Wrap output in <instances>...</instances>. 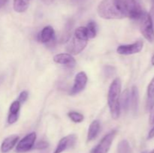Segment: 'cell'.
I'll return each instance as SVG.
<instances>
[{"instance_id":"cell-5","label":"cell","mask_w":154,"mask_h":153,"mask_svg":"<svg viewBox=\"0 0 154 153\" xmlns=\"http://www.w3.org/2000/svg\"><path fill=\"white\" fill-rule=\"evenodd\" d=\"M140 29L143 36L148 41H154V28L153 22L150 14L144 11L140 17Z\"/></svg>"},{"instance_id":"cell-19","label":"cell","mask_w":154,"mask_h":153,"mask_svg":"<svg viewBox=\"0 0 154 153\" xmlns=\"http://www.w3.org/2000/svg\"><path fill=\"white\" fill-rule=\"evenodd\" d=\"M147 106L149 110L154 104V76L147 87Z\"/></svg>"},{"instance_id":"cell-27","label":"cell","mask_w":154,"mask_h":153,"mask_svg":"<svg viewBox=\"0 0 154 153\" xmlns=\"http://www.w3.org/2000/svg\"><path fill=\"white\" fill-rule=\"evenodd\" d=\"M3 80H4V77H3V76H0V85H1L2 82H3Z\"/></svg>"},{"instance_id":"cell-12","label":"cell","mask_w":154,"mask_h":153,"mask_svg":"<svg viewBox=\"0 0 154 153\" xmlns=\"http://www.w3.org/2000/svg\"><path fill=\"white\" fill-rule=\"evenodd\" d=\"M21 104L17 100L14 101L11 104L10 109H9V114L8 117V124H11L16 122L19 117L20 109Z\"/></svg>"},{"instance_id":"cell-17","label":"cell","mask_w":154,"mask_h":153,"mask_svg":"<svg viewBox=\"0 0 154 153\" xmlns=\"http://www.w3.org/2000/svg\"><path fill=\"white\" fill-rule=\"evenodd\" d=\"M31 0H14L13 8L14 10L18 13H23L26 11L29 5Z\"/></svg>"},{"instance_id":"cell-4","label":"cell","mask_w":154,"mask_h":153,"mask_svg":"<svg viewBox=\"0 0 154 153\" xmlns=\"http://www.w3.org/2000/svg\"><path fill=\"white\" fill-rule=\"evenodd\" d=\"M97 11L99 16L104 19H122L116 8L114 0H102L98 5Z\"/></svg>"},{"instance_id":"cell-8","label":"cell","mask_w":154,"mask_h":153,"mask_svg":"<svg viewBox=\"0 0 154 153\" xmlns=\"http://www.w3.org/2000/svg\"><path fill=\"white\" fill-rule=\"evenodd\" d=\"M144 43L142 40H138L131 44L120 45L117 47V52L120 55H132L141 52Z\"/></svg>"},{"instance_id":"cell-18","label":"cell","mask_w":154,"mask_h":153,"mask_svg":"<svg viewBox=\"0 0 154 153\" xmlns=\"http://www.w3.org/2000/svg\"><path fill=\"white\" fill-rule=\"evenodd\" d=\"M120 109L126 112L130 108V92L129 89H126L122 94L120 98Z\"/></svg>"},{"instance_id":"cell-28","label":"cell","mask_w":154,"mask_h":153,"mask_svg":"<svg viewBox=\"0 0 154 153\" xmlns=\"http://www.w3.org/2000/svg\"><path fill=\"white\" fill-rule=\"evenodd\" d=\"M151 63H152V64H153V65H154V55H153V56L152 57V59H151Z\"/></svg>"},{"instance_id":"cell-26","label":"cell","mask_w":154,"mask_h":153,"mask_svg":"<svg viewBox=\"0 0 154 153\" xmlns=\"http://www.w3.org/2000/svg\"><path fill=\"white\" fill-rule=\"evenodd\" d=\"M154 136V125H153V128L150 129V130L149 131L148 134V139H152Z\"/></svg>"},{"instance_id":"cell-20","label":"cell","mask_w":154,"mask_h":153,"mask_svg":"<svg viewBox=\"0 0 154 153\" xmlns=\"http://www.w3.org/2000/svg\"><path fill=\"white\" fill-rule=\"evenodd\" d=\"M87 34L89 38H94L96 35V24L93 21H90L87 24Z\"/></svg>"},{"instance_id":"cell-10","label":"cell","mask_w":154,"mask_h":153,"mask_svg":"<svg viewBox=\"0 0 154 153\" xmlns=\"http://www.w3.org/2000/svg\"><path fill=\"white\" fill-rule=\"evenodd\" d=\"M77 140V136L75 134L68 135L65 137L62 138L59 142L57 148L54 153H62L65 150L68 149L69 148H72L75 146Z\"/></svg>"},{"instance_id":"cell-11","label":"cell","mask_w":154,"mask_h":153,"mask_svg":"<svg viewBox=\"0 0 154 153\" xmlns=\"http://www.w3.org/2000/svg\"><path fill=\"white\" fill-rule=\"evenodd\" d=\"M54 61L58 64H65L68 67L72 68L76 64V61L71 54L60 53L54 56Z\"/></svg>"},{"instance_id":"cell-29","label":"cell","mask_w":154,"mask_h":153,"mask_svg":"<svg viewBox=\"0 0 154 153\" xmlns=\"http://www.w3.org/2000/svg\"><path fill=\"white\" fill-rule=\"evenodd\" d=\"M6 1H7V0H0V2H1V3L2 4H4V3H5L6 2Z\"/></svg>"},{"instance_id":"cell-6","label":"cell","mask_w":154,"mask_h":153,"mask_svg":"<svg viewBox=\"0 0 154 153\" xmlns=\"http://www.w3.org/2000/svg\"><path fill=\"white\" fill-rule=\"evenodd\" d=\"M117 130H111V132L105 135L102 140L99 142V143L95 147L94 149L93 150L92 153H108L111 148V143L114 139Z\"/></svg>"},{"instance_id":"cell-21","label":"cell","mask_w":154,"mask_h":153,"mask_svg":"<svg viewBox=\"0 0 154 153\" xmlns=\"http://www.w3.org/2000/svg\"><path fill=\"white\" fill-rule=\"evenodd\" d=\"M118 153H131V148L127 140H122L118 145Z\"/></svg>"},{"instance_id":"cell-13","label":"cell","mask_w":154,"mask_h":153,"mask_svg":"<svg viewBox=\"0 0 154 153\" xmlns=\"http://www.w3.org/2000/svg\"><path fill=\"white\" fill-rule=\"evenodd\" d=\"M54 39V30L51 26H45L38 34V40L44 44H49Z\"/></svg>"},{"instance_id":"cell-15","label":"cell","mask_w":154,"mask_h":153,"mask_svg":"<svg viewBox=\"0 0 154 153\" xmlns=\"http://www.w3.org/2000/svg\"><path fill=\"white\" fill-rule=\"evenodd\" d=\"M138 103H139V94L138 90L136 86H132L130 92V108L134 113H136L138 109Z\"/></svg>"},{"instance_id":"cell-16","label":"cell","mask_w":154,"mask_h":153,"mask_svg":"<svg viewBox=\"0 0 154 153\" xmlns=\"http://www.w3.org/2000/svg\"><path fill=\"white\" fill-rule=\"evenodd\" d=\"M100 130V122L99 120H94L90 124L87 134V140L92 141L97 136Z\"/></svg>"},{"instance_id":"cell-23","label":"cell","mask_w":154,"mask_h":153,"mask_svg":"<svg viewBox=\"0 0 154 153\" xmlns=\"http://www.w3.org/2000/svg\"><path fill=\"white\" fill-rule=\"evenodd\" d=\"M114 73H115V68L112 66L108 65L104 68V74L107 77H111L112 75L114 74Z\"/></svg>"},{"instance_id":"cell-2","label":"cell","mask_w":154,"mask_h":153,"mask_svg":"<svg viewBox=\"0 0 154 153\" xmlns=\"http://www.w3.org/2000/svg\"><path fill=\"white\" fill-rule=\"evenodd\" d=\"M121 80L116 78L111 82L108 94V103L111 115L113 118L117 119L120 114V92H121Z\"/></svg>"},{"instance_id":"cell-24","label":"cell","mask_w":154,"mask_h":153,"mask_svg":"<svg viewBox=\"0 0 154 153\" xmlns=\"http://www.w3.org/2000/svg\"><path fill=\"white\" fill-rule=\"evenodd\" d=\"M27 98H28V92H27L26 91H23L20 94L17 100L20 102V103L22 104V103H24V102L26 100Z\"/></svg>"},{"instance_id":"cell-22","label":"cell","mask_w":154,"mask_h":153,"mask_svg":"<svg viewBox=\"0 0 154 153\" xmlns=\"http://www.w3.org/2000/svg\"><path fill=\"white\" fill-rule=\"evenodd\" d=\"M68 116H69V118H70L74 122H76V123L81 122L84 118V116H83L82 114L80 113V112H74V111L69 112V113H68Z\"/></svg>"},{"instance_id":"cell-9","label":"cell","mask_w":154,"mask_h":153,"mask_svg":"<svg viewBox=\"0 0 154 153\" xmlns=\"http://www.w3.org/2000/svg\"><path fill=\"white\" fill-rule=\"evenodd\" d=\"M87 82V76L84 72H79L75 76L74 85L71 89L70 94H76L84 89Z\"/></svg>"},{"instance_id":"cell-25","label":"cell","mask_w":154,"mask_h":153,"mask_svg":"<svg viewBox=\"0 0 154 153\" xmlns=\"http://www.w3.org/2000/svg\"><path fill=\"white\" fill-rule=\"evenodd\" d=\"M48 147V142L46 141H41L35 145V148L37 149H45Z\"/></svg>"},{"instance_id":"cell-3","label":"cell","mask_w":154,"mask_h":153,"mask_svg":"<svg viewBox=\"0 0 154 153\" xmlns=\"http://www.w3.org/2000/svg\"><path fill=\"white\" fill-rule=\"evenodd\" d=\"M88 34H87L86 27H78L75 29L74 35L67 45V51L73 55H77L84 50L88 41Z\"/></svg>"},{"instance_id":"cell-30","label":"cell","mask_w":154,"mask_h":153,"mask_svg":"<svg viewBox=\"0 0 154 153\" xmlns=\"http://www.w3.org/2000/svg\"><path fill=\"white\" fill-rule=\"evenodd\" d=\"M142 153H149V152H143Z\"/></svg>"},{"instance_id":"cell-7","label":"cell","mask_w":154,"mask_h":153,"mask_svg":"<svg viewBox=\"0 0 154 153\" xmlns=\"http://www.w3.org/2000/svg\"><path fill=\"white\" fill-rule=\"evenodd\" d=\"M36 140V134L35 132L30 133L24 136L17 145L16 152L23 153L28 152L34 146L35 142Z\"/></svg>"},{"instance_id":"cell-32","label":"cell","mask_w":154,"mask_h":153,"mask_svg":"<svg viewBox=\"0 0 154 153\" xmlns=\"http://www.w3.org/2000/svg\"><path fill=\"white\" fill-rule=\"evenodd\" d=\"M1 5H2V3H1V2H0V6H1Z\"/></svg>"},{"instance_id":"cell-31","label":"cell","mask_w":154,"mask_h":153,"mask_svg":"<svg viewBox=\"0 0 154 153\" xmlns=\"http://www.w3.org/2000/svg\"><path fill=\"white\" fill-rule=\"evenodd\" d=\"M150 153H154V149L153 150V151H152V152H150Z\"/></svg>"},{"instance_id":"cell-14","label":"cell","mask_w":154,"mask_h":153,"mask_svg":"<svg viewBox=\"0 0 154 153\" xmlns=\"http://www.w3.org/2000/svg\"><path fill=\"white\" fill-rule=\"evenodd\" d=\"M18 139H19V136L17 135H11V136H9L7 138H5L1 146L2 152L6 153L11 150L16 145Z\"/></svg>"},{"instance_id":"cell-1","label":"cell","mask_w":154,"mask_h":153,"mask_svg":"<svg viewBox=\"0 0 154 153\" xmlns=\"http://www.w3.org/2000/svg\"><path fill=\"white\" fill-rule=\"evenodd\" d=\"M114 2L122 19L139 20L144 12L136 0H114Z\"/></svg>"}]
</instances>
